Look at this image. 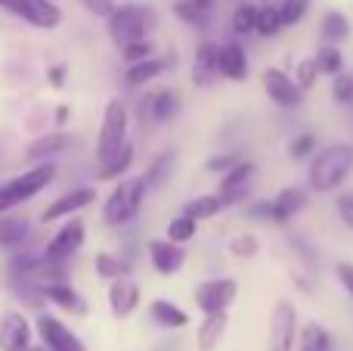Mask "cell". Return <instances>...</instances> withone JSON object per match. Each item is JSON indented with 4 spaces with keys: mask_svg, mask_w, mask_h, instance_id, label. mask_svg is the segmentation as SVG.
Wrapping results in <instances>:
<instances>
[{
    "mask_svg": "<svg viewBox=\"0 0 353 351\" xmlns=\"http://www.w3.org/2000/svg\"><path fill=\"white\" fill-rule=\"evenodd\" d=\"M230 255L232 258H239V261H248V258H254L257 252H261V240H257L254 234H236L230 240Z\"/></svg>",
    "mask_w": 353,
    "mask_h": 351,
    "instance_id": "obj_41",
    "label": "cell"
},
{
    "mask_svg": "<svg viewBox=\"0 0 353 351\" xmlns=\"http://www.w3.org/2000/svg\"><path fill=\"white\" fill-rule=\"evenodd\" d=\"M220 44L217 41H201L192 53V68H189V78L192 87H208L220 78Z\"/></svg>",
    "mask_w": 353,
    "mask_h": 351,
    "instance_id": "obj_15",
    "label": "cell"
},
{
    "mask_svg": "<svg viewBox=\"0 0 353 351\" xmlns=\"http://www.w3.org/2000/svg\"><path fill=\"white\" fill-rule=\"evenodd\" d=\"M195 234H199V221H195V218H189V215H183V211L168 221V240H171V243L186 246L189 240H195Z\"/></svg>",
    "mask_w": 353,
    "mask_h": 351,
    "instance_id": "obj_38",
    "label": "cell"
},
{
    "mask_svg": "<svg viewBox=\"0 0 353 351\" xmlns=\"http://www.w3.org/2000/svg\"><path fill=\"white\" fill-rule=\"evenodd\" d=\"M261 84H263V93H267V99L276 106V109H301V103H304L307 93L301 91L298 84H294V78L285 72V68L279 66H267L261 72Z\"/></svg>",
    "mask_w": 353,
    "mask_h": 351,
    "instance_id": "obj_8",
    "label": "cell"
},
{
    "mask_svg": "<svg viewBox=\"0 0 353 351\" xmlns=\"http://www.w3.org/2000/svg\"><path fill=\"white\" fill-rule=\"evenodd\" d=\"M171 66H174V56H149V59L130 62V66L124 68V84L128 87H146L149 81L161 78Z\"/></svg>",
    "mask_w": 353,
    "mask_h": 351,
    "instance_id": "obj_21",
    "label": "cell"
},
{
    "mask_svg": "<svg viewBox=\"0 0 353 351\" xmlns=\"http://www.w3.org/2000/svg\"><path fill=\"white\" fill-rule=\"evenodd\" d=\"M292 78H294V84H298L301 91L310 93L313 87L319 84V78H323V75H319V68H316V59H313V56H304V59H298Z\"/></svg>",
    "mask_w": 353,
    "mask_h": 351,
    "instance_id": "obj_39",
    "label": "cell"
},
{
    "mask_svg": "<svg viewBox=\"0 0 353 351\" xmlns=\"http://www.w3.org/2000/svg\"><path fill=\"white\" fill-rule=\"evenodd\" d=\"M155 25H159V12L149 3H121V6H112V12L105 16V31H109L112 44L118 50L130 41L149 37Z\"/></svg>",
    "mask_w": 353,
    "mask_h": 351,
    "instance_id": "obj_2",
    "label": "cell"
},
{
    "mask_svg": "<svg viewBox=\"0 0 353 351\" xmlns=\"http://www.w3.org/2000/svg\"><path fill=\"white\" fill-rule=\"evenodd\" d=\"M217 59H220V78L232 81V84H242V81H248V72H251L248 53H245V47L239 41H232V37H230V41L220 44Z\"/></svg>",
    "mask_w": 353,
    "mask_h": 351,
    "instance_id": "obj_20",
    "label": "cell"
},
{
    "mask_svg": "<svg viewBox=\"0 0 353 351\" xmlns=\"http://www.w3.org/2000/svg\"><path fill=\"white\" fill-rule=\"evenodd\" d=\"M257 178V165L251 159H242L230 168L226 174H220V184H217V196L223 199L226 209L232 205H245L251 199V184Z\"/></svg>",
    "mask_w": 353,
    "mask_h": 351,
    "instance_id": "obj_9",
    "label": "cell"
},
{
    "mask_svg": "<svg viewBox=\"0 0 353 351\" xmlns=\"http://www.w3.org/2000/svg\"><path fill=\"white\" fill-rule=\"evenodd\" d=\"M137 308H140V283L130 280L128 274H124V277H115L109 283V311H112V317L124 321V317H130Z\"/></svg>",
    "mask_w": 353,
    "mask_h": 351,
    "instance_id": "obj_17",
    "label": "cell"
},
{
    "mask_svg": "<svg viewBox=\"0 0 353 351\" xmlns=\"http://www.w3.org/2000/svg\"><path fill=\"white\" fill-rule=\"evenodd\" d=\"M37 336H41L43 348L47 351H87V345L78 339V333H74L72 327H65V323L59 321V317L53 314H37Z\"/></svg>",
    "mask_w": 353,
    "mask_h": 351,
    "instance_id": "obj_12",
    "label": "cell"
},
{
    "mask_svg": "<svg viewBox=\"0 0 353 351\" xmlns=\"http://www.w3.org/2000/svg\"><path fill=\"white\" fill-rule=\"evenodd\" d=\"M242 159H245V155H242V149H226V153L211 155V159L205 162V168H208V171H211V174H217V178H220V174H226L232 165H236V162H242Z\"/></svg>",
    "mask_w": 353,
    "mask_h": 351,
    "instance_id": "obj_44",
    "label": "cell"
},
{
    "mask_svg": "<svg viewBox=\"0 0 353 351\" xmlns=\"http://www.w3.org/2000/svg\"><path fill=\"white\" fill-rule=\"evenodd\" d=\"M273 211H270V221L273 224H292L301 211L310 205V187L304 184H292V187H282L273 199H270Z\"/></svg>",
    "mask_w": 353,
    "mask_h": 351,
    "instance_id": "obj_13",
    "label": "cell"
},
{
    "mask_svg": "<svg viewBox=\"0 0 353 351\" xmlns=\"http://www.w3.org/2000/svg\"><path fill=\"white\" fill-rule=\"evenodd\" d=\"M72 143H74L72 134H65V131H53V134L37 137V140L25 149V159L28 162H50V159H56V155L65 153Z\"/></svg>",
    "mask_w": 353,
    "mask_h": 351,
    "instance_id": "obj_22",
    "label": "cell"
},
{
    "mask_svg": "<svg viewBox=\"0 0 353 351\" xmlns=\"http://www.w3.org/2000/svg\"><path fill=\"white\" fill-rule=\"evenodd\" d=\"M276 10H279L282 28H294V25H301L307 19V12H310V0H282Z\"/></svg>",
    "mask_w": 353,
    "mask_h": 351,
    "instance_id": "obj_40",
    "label": "cell"
},
{
    "mask_svg": "<svg viewBox=\"0 0 353 351\" xmlns=\"http://www.w3.org/2000/svg\"><path fill=\"white\" fill-rule=\"evenodd\" d=\"M53 180H56L53 162H37L31 171L19 174V178L6 180V184H0V215H6V211H12L16 205L28 202L31 196H37L41 190H47Z\"/></svg>",
    "mask_w": 353,
    "mask_h": 351,
    "instance_id": "obj_4",
    "label": "cell"
},
{
    "mask_svg": "<svg viewBox=\"0 0 353 351\" xmlns=\"http://www.w3.org/2000/svg\"><path fill=\"white\" fill-rule=\"evenodd\" d=\"M31 348V323L22 311H6L0 317V351H28Z\"/></svg>",
    "mask_w": 353,
    "mask_h": 351,
    "instance_id": "obj_19",
    "label": "cell"
},
{
    "mask_svg": "<svg viewBox=\"0 0 353 351\" xmlns=\"http://www.w3.org/2000/svg\"><path fill=\"white\" fill-rule=\"evenodd\" d=\"M319 37H323V44H338L341 47L350 37V19L341 10H325L323 22H319Z\"/></svg>",
    "mask_w": 353,
    "mask_h": 351,
    "instance_id": "obj_28",
    "label": "cell"
},
{
    "mask_svg": "<svg viewBox=\"0 0 353 351\" xmlns=\"http://www.w3.org/2000/svg\"><path fill=\"white\" fill-rule=\"evenodd\" d=\"M335 280L341 283V290L353 298V261H338L335 265Z\"/></svg>",
    "mask_w": 353,
    "mask_h": 351,
    "instance_id": "obj_47",
    "label": "cell"
},
{
    "mask_svg": "<svg viewBox=\"0 0 353 351\" xmlns=\"http://www.w3.org/2000/svg\"><path fill=\"white\" fill-rule=\"evenodd\" d=\"M319 149V140L313 131H301V134H294L292 140H288V159L298 162V165H304V162L313 159V153Z\"/></svg>",
    "mask_w": 353,
    "mask_h": 351,
    "instance_id": "obj_34",
    "label": "cell"
},
{
    "mask_svg": "<svg viewBox=\"0 0 353 351\" xmlns=\"http://www.w3.org/2000/svg\"><path fill=\"white\" fill-rule=\"evenodd\" d=\"M171 10L183 25H189V28H195V31H205L208 22H211V10H201L195 0H174Z\"/></svg>",
    "mask_w": 353,
    "mask_h": 351,
    "instance_id": "obj_31",
    "label": "cell"
},
{
    "mask_svg": "<svg viewBox=\"0 0 353 351\" xmlns=\"http://www.w3.org/2000/svg\"><path fill=\"white\" fill-rule=\"evenodd\" d=\"M282 19H279V10H276L273 3H263V6H257V22H254V35L257 37H276V35H282Z\"/></svg>",
    "mask_w": 353,
    "mask_h": 351,
    "instance_id": "obj_36",
    "label": "cell"
},
{
    "mask_svg": "<svg viewBox=\"0 0 353 351\" xmlns=\"http://www.w3.org/2000/svg\"><path fill=\"white\" fill-rule=\"evenodd\" d=\"M270 211H273L270 199H248V202L242 205V215L248 218V221H270Z\"/></svg>",
    "mask_w": 353,
    "mask_h": 351,
    "instance_id": "obj_45",
    "label": "cell"
},
{
    "mask_svg": "<svg viewBox=\"0 0 353 351\" xmlns=\"http://www.w3.org/2000/svg\"><path fill=\"white\" fill-rule=\"evenodd\" d=\"M195 308L201 314H220V311H230L232 302L239 298V280L236 277H211L201 280L192 292Z\"/></svg>",
    "mask_w": 353,
    "mask_h": 351,
    "instance_id": "obj_7",
    "label": "cell"
},
{
    "mask_svg": "<svg viewBox=\"0 0 353 351\" xmlns=\"http://www.w3.org/2000/svg\"><path fill=\"white\" fill-rule=\"evenodd\" d=\"M146 180L143 178H121L115 184V190L109 193V199L103 202V221L109 227H124L140 215L143 202H146Z\"/></svg>",
    "mask_w": 353,
    "mask_h": 351,
    "instance_id": "obj_3",
    "label": "cell"
},
{
    "mask_svg": "<svg viewBox=\"0 0 353 351\" xmlns=\"http://www.w3.org/2000/svg\"><path fill=\"white\" fill-rule=\"evenodd\" d=\"M223 199L217 196V193H199V196H192L186 205H183V215L195 218V221H211V218H217L220 211H223Z\"/></svg>",
    "mask_w": 353,
    "mask_h": 351,
    "instance_id": "obj_29",
    "label": "cell"
},
{
    "mask_svg": "<svg viewBox=\"0 0 353 351\" xmlns=\"http://www.w3.org/2000/svg\"><path fill=\"white\" fill-rule=\"evenodd\" d=\"M335 211H338V218H341L344 227L353 230V193H338Z\"/></svg>",
    "mask_w": 353,
    "mask_h": 351,
    "instance_id": "obj_46",
    "label": "cell"
},
{
    "mask_svg": "<svg viewBox=\"0 0 353 351\" xmlns=\"http://www.w3.org/2000/svg\"><path fill=\"white\" fill-rule=\"evenodd\" d=\"M180 115V97L174 87H159V91L146 93L140 103V118L149 124H168Z\"/></svg>",
    "mask_w": 353,
    "mask_h": 351,
    "instance_id": "obj_14",
    "label": "cell"
},
{
    "mask_svg": "<svg viewBox=\"0 0 353 351\" xmlns=\"http://www.w3.org/2000/svg\"><path fill=\"white\" fill-rule=\"evenodd\" d=\"M254 22H257V3L245 0V3H239L236 10H232V16H230V31H232L236 37H248V35H254Z\"/></svg>",
    "mask_w": 353,
    "mask_h": 351,
    "instance_id": "obj_33",
    "label": "cell"
},
{
    "mask_svg": "<svg viewBox=\"0 0 353 351\" xmlns=\"http://www.w3.org/2000/svg\"><path fill=\"white\" fill-rule=\"evenodd\" d=\"M50 84H53V87L65 84V66H53V68H50Z\"/></svg>",
    "mask_w": 353,
    "mask_h": 351,
    "instance_id": "obj_49",
    "label": "cell"
},
{
    "mask_svg": "<svg viewBox=\"0 0 353 351\" xmlns=\"http://www.w3.org/2000/svg\"><path fill=\"white\" fill-rule=\"evenodd\" d=\"M332 99L338 106H353V75L350 72L332 75Z\"/></svg>",
    "mask_w": 353,
    "mask_h": 351,
    "instance_id": "obj_42",
    "label": "cell"
},
{
    "mask_svg": "<svg viewBox=\"0 0 353 351\" xmlns=\"http://www.w3.org/2000/svg\"><path fill=\"white\" fill-rule=\"evenodd\" d=\"M149 317H152L161 330L189 327V314L176 302H171V298H152V302H149Z\"/></svg>",
    "mask_w": 353,
    "mask_h": 351,
    "instance_id": "obj_26",
    "label": "cell"
},
{
    "mask_svg": "<svg viewBox=\"0 0 353 351\" xmlns=\"http://www.w3.org/2000/svg\"><path fill=\"white\" fill-rule=\"evenodd\" d=\"M313 59H316L319 75H325V78L344 72V53H341V47H338V44H319L316 53H313Z\"/></svg>",
    "mask_w": 353,
    "mask_h": 351,
    "instance_id": "obj_32",
    "label": "cell"
},
{
    "mask_svg": "<svg viewBox=\"0 0 353 351\" xmlns=\"http://www.w3.org/2000/svg\"><path fill=\"white\" fill-rule=\"evenodd\" d=\"M230 330V311H220V314H201V323L195 330V345L199 351H214L220 345V339Z\"/></svg>",
    "mask_w": 353,
    "mask_h": 351,
    "instance_id": "obj_23",
    "label": "cell"
},
{
    "mask_svg": "<svg viewBox=\"0 0 353 351\" xmlns=\"http://www.w3.org/2000/svg\"><path fill=\"white\" fill-rule=\"evenodd\" d=\"M0 10L25 19L28 25L43 31H53L62 25V10L56 0H0Z\"/></svg>",
    "mask_w": 353,
    "mask_h": 351,
    "instance_id": "obj_10",
    "label": "cell"
},
{
    "mask_svg": "<svg viewBox=\"0 0 353 351\" xmlns=\"http://www.w3.org/2000/svg\"><path fill=\"white\" fill-rule=\"evenodd\" d=\"M81 3L90 12H97V16H109L112 12V0H81Z\"/></svg>",
    "mask_w": 353,
    "mask_h": 351,
    "instance_id": "obj_48",
    "label": "cell"
},
{
    "mask_svg": "<svg viewBox=\"0 0 353 351\" xmlns=\"http://www.w3.org/2000/svg\"><path fill=\"white\" fill-rule=\"evenodd\" d=\"M134 159H137L134 143H124V146L118 149V153H112L109 159L97 162V180H121V178H128Z\"/></svg>",
    "mask_w": 353,
    "mask_h": 351,
    "instance_id": "obj_24",
    "label": "cell"
},
{
    "mask_svg": "<svg viewBox=\"0 0 353 351\" xmlns=\"http://www.w3.org/2000/svg\"><path fill=\"white\" fill-rule=\"evenodd\" d=\"M146 249H149V261H152V267L161 277H174V274H180L183 265H186V249H183L180 243H171L168 236L165 240H152Z\"/></svg>",
    "mask_w": 353,
    "mask_h": 351,
    "instance_id": "obj_18",
    "label": "cell"
},
{
    "mask_svg": "<svg viewBox=\"0 0 353 351\" xmlns=\"http://www.w3.org/2000/svg\"><path fill=\"white\" fill-rule=\"evenodd\" d=\"M149 56H155V44L149 41V37H143V41H130V44H124V47H121L124 66L140 62V59H149Z\"/></svg>",
    "mask_w": 353,
    "mask_h": 351,
    "instance_id": "obj_43",
    "label": "cell"
},
{
    "mask_svg": "<svg viewBox=\"0 0 353 351\" xmlns=\"http://www.w3.org/2000/svg\"><path fill=\"white\" fill-rule=\"evenodd\" d=\"M174 165H176V153H174V149H165V153L155 155V159L149 162L146 174H143V180H146L149 190H159V187H165L168 178H171V171H174Z\"/></svg>",
    "mask_w": 353,
    "mask_h": 351,
    "instance_id": "obj_30",
    "label": "cell"
},
{
    "mask_svg": "<svg viewBox=\"0 0 353 351\" xmlns=\"http://www.w3.org/2000/svg\"><path fill=\"white\" fill-rule=\"evenodd\" d=\"M65 122H68V106H59V109H56V124L62 128Z\"/></svg>",
    "mask_w": 353,
    "mask_h": 351,
    "instance_id": "obj_50",
    "label": "cell"
},
{
    "mask_svg": "<svg viewBox=\"0 0 353 351\" xmlns=\"http://www.w3.org/2000/svg\"><path fill=\"white\" fill-rule=\"evenodd\" d=\"M93 202H97V190H93V187H78V190L59 196L56 202H50L47 209H43L41 221L43 224L62 221V218H72V215H78V211H84L87 205H93Z\"/></svg>",
    "mask_w": 353,
    "mask_h": 351,
    "instance_id": "obj_16",
    "label": "cell"
},
{
    "mask_svg": "<svg viewBox=\"0 0 353 351\" xmlns=\"http://www.w3.org/2000/svg\"><path fill=\"white\" fill-rule=\"evenodd\" d=\"M84 240H87L84 221H78V218H68V221L53 234V240L47 243V249H43L41 255L47 261H56V265H68V261H72L74 255L81 252Z\"/></svg>",
    "mask_w": 353,
    "mask_h": 351,
    "instance_id": "obj_11",
    "label": "cell"
},
{
    "mask_svg": "<svg viewBox=\"0 0 353 351\" xmlns=\"http://www.w3.org/2000/svg\"><path fill=\"white\" fill-rule=\"evenodd\" d=\"M41 292H43V298H50L53 305H59L62 311H74V314H84V311H87V305H84V298H81V292L72 290V283H65V280L41 283Z\"/></svg>",
    "mask_w": 353,
    "mask_h": 351,
    "instance_id": "obj_25",
    "label": "cell"
},
{
    "mask_svg": "<svg viewBox=\"0 0 353 351\" xmlns=\"http://www.w3.org/2000/svg\"><path fill=\"white\" fill-rule=\"evenodd\" d=\"M130 134V109L124 106V99H109L103 112V124H99V134H97V162L109 159L112 153L124 146Z\"/></svg>",
    "mask_w": 353,
    "mask_h": 351,
    "instance_id": "obj_5",
    "label": "cell"
},
{
    "mask_svg": "<svg viewBox=\"0 0 353 351\" xmlns=\"http://www.w3.org/2000/svg\"><path fill=\"white\" fill-rule=\"evenodd\" d=\"M298 308L288 298H279L270 311V333H267V351H294L298 345Z\"/></svg>",
    "mask_w": 353,
    "mask_h": 351,
    "instance_id": "obj_6",
    "label": "cell"
},
{
    "mask_svg": "<svg viewBox=\"0 0 353 351\" xmlns=\"http://www.w3.org/2000/svg\"><path fill=\"white\" fill-rule=\"evenodd\" d=\"M28 236V221L25 218H0V246L16 249Z\"/></svg>",
    "mask_w": 353,
    "mask_h": 351,
    "instance_id": "obj_37",
    "label": "cell"
},
{
    "mask_svg": "<svg viewBox=\"0 0 353 351\" xmlns=\"http://www.w3.org/2000/svg\"><path fill=\"white\" fill-rule=\"evenodd\" d=\"M28 351H47V348H43V345H34V348H28Z\"/></svg>",
    "mask_w": 353,
    "mask_h": 351,
    "instance_id": "obj_51",
    "label": "cell"
},
{
    "mask_svg": "<svg viewBox=\"0 0 353 351\" xmlns=\"http://www.w3.org/2000/svg\"><path fill=\"white\" fill-rule=\"evenodd\" d=\"M93 267H97V277L99 280H115V277H124V274H130V261L118 258V255L112 252H97V258H93Z\"/></svg>",
    "mask_w": 353,
    "mask_h": 351,
    "instance_id": "obj_35",
    "label": "cell"
},
{
    "mask_svg": "<svg viewBox=\"0 0 353 351\" xmlns=\"http://www.w3.org/2000/svg\"><path fill=\"white\" fill-rule=\"evenodd\" d=\"M350 174H353V143L347 140L325 143L307 162V187H310V193L341 190Z\"/></svg>",
    "mask_w": 353,
    "mask_h": 351,
    "instance_id": "obj_1",
    "label": "cell"
},
{
    "mask_svg": "<svg viewBox=\"0 0 353 351\" xmlns=\"http://www.w3.org/2000/svg\"><path fill=\"white\" fill-rule=\"evenodd\" d=\"M294 351H335V336L319 321H307L298 330V345H294Z\"/></svg>",
    "mask_w": 353,
    "mask_h": 351,
    "instance_id": "obj_27",
    "label": "cell"
}]
</instances>
